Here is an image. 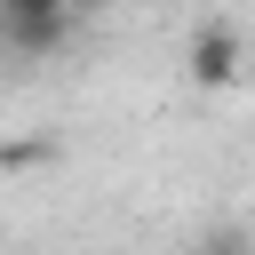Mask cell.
<instances>
[{
  "mask_svg": "<svg viewBox=\"0 0 255 255\" xmlns=\"http://www.w3.org/2000/svg\"><path fill=\"white\" fill-rule=\"evenodd\" d=\"M0 40L8 56H56L72 40V16L64 0H0Z\"/></svg>",
  "mask_w": 255,
  "mask_h": 255,
  "instance_id": "1",
  "label": "cell"
},
{
  "mask_svg": "<svg viewBox=\"0 0 255 255\" xmlns=\"http://www.w3.org/2000/svg\"><path fill=\"white\" fill-rule=\"evenodd\" d=\"M183 64H191V88H231V80H239V64H247L239 24H199V32H191V48H183Z\"/></svg>",
  "mask_w": 255,
  "mask_h": 255,
  "instance_id": "2",
  "label": "cell"
},
{
  "mask_svg": "<svg viewBox=\"0 0 255 255\" xmlns=\"http://www.w3.org/2000/svg\"><path fill=\"white\" fill-rule=\"evenodd\" d=\"M0 56H8V40H0Z\"/></svg>",
  "mask_w": 255,
  "mask_h": 255,
  "instance_id": "3",
  "label": "cell"
}]
</instances>
